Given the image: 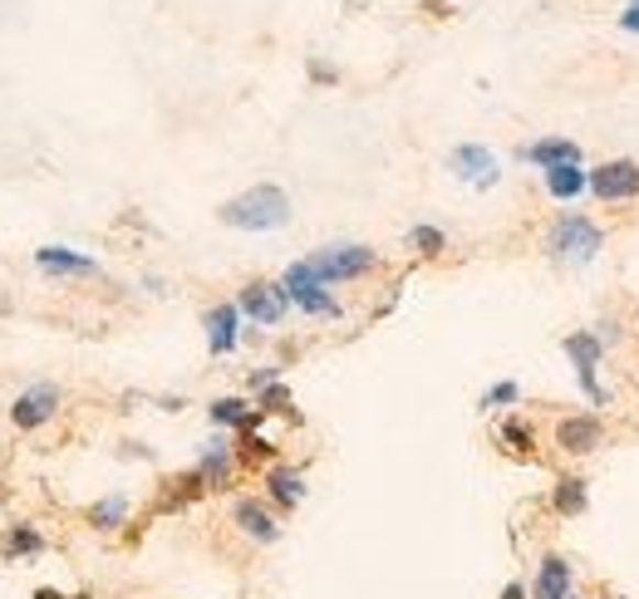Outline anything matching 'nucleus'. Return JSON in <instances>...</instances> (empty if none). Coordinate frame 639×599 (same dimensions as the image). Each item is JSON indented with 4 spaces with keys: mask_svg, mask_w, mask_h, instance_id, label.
Here are the masks:
<instances>
[{
    "mask_svg": "<svg viewBox=\"0 0 639 599\" xmlns=\"http://www.w3.org/2000/svg\"><path fill=\"white\" fill-rule=\"evenodd\" d=\"M497 437L511 457H537V428L521 423V418H502L497 423Z\"/></svg>",
    "mask_w": 639,
    "mask_h": 599,
    "instance_id": "nucleus-22",
    "label": "nucleus"
},
{
    "mask_svg": "<svg viewBox=\"0 0 639 599\" xmlns=\"http://www.w3.org/2000/svg\"><path fill=\"white\" fill-rule=\"evenodd\" d=\"M571 599H585V595H581V590H575V595H571Z\"/></svg>",
    "mask_w": 639,
    "mask_h": 599,
    "instance_id": "nucleus-33",
    "label": "nucleus"
},
{
    "mask_svg": "<svg viewBox=\"0 0 639 599\" xmlns=\"http://www.w3.org/2000/svg\"><path fill=\"white\" fill-rule=\"evenodd\" d=\"M207 418H212V428H236V433H246V428L266 423V413H261L256 403H246V398H212Z\"/></svg>",
    "mask_w": 639,
    "mask_h": 599,
    "instance_id": "nucleus-18",
    "label": "nucleus"
},
{
    "mask_svg": "<svg viewBox=\"0 0 639 599\" xmlns=\"http://www.w3.org/2000/svg\"><path fill=\"white\" fill-rule=\"evenodd\" d=\"M35 266L45 270V276H93V270H99V260L84 256V251H69V246H40L35 251Z\"/></svg>",
    "mask_w": 639,
    "mask_h": 599,
    "instance_id": "nucleus-17",
    "label": "nucleus"
},
{
    "mask_svg": "<svg viewBox=\"0 0 639 599\" xmlns=\"http://www.w3.org/2000/svg\"><path fill=\"white\" fill-rule=\"evenodd\" d=\"M236 310H241V320H251V324H280L290 310V300H286V290H280V280H246L236 296Z\"/></svg>",
    "mask_w": 639,
    "mask_h": 599,
    "instance_id": "nucleus-8",
    "label": "nucleus"
},
{
    "mask_svg": "<svg viewBox=\"0 0 639 599\" xmlns=\"http://www.w3.org/2000/svg\"><path fill=\"white\" fill-rule=\"evenodd\" d=\"M256 408H261V413H290V388L280 384V378H276V384H266L256 393ZM290 418H296V413H290Z\"/></svg>",
    "mask_w": 639,
    "mask_h": 599,
    "instance_id": "nucleus-27",
    "label": "nucleus"
},
{
    "mask_svg": "<svg viewBox=\"0 0 639 599\" xmlns=\"http://www.w3.org/2000/svg\"><path fill=\"white\" fill-rule=\"evenodd\" d=\"M280 290H286V300L296 304L300 314H316V320H340V300L330 296V286L310 270V260H296V266H286V276H280Z\"/></svg>",
    "mask_w": 639,
    "mask_h": 599,
    "instance_id": "nucleus-5",
    "label": "nucleus"
},
{
    "mask_svg": "<svg viewBox=\"0 0 639 599\" xmlns=\"http://www.w3.org/2000/svg\"><path fill=\"white\" fill-rule=\"evenodd\" d=\"M232 521H236L241 535H251V541H261V545L280 541V521L271 517V507H261L256 497H241L236 507H232Z\"/></svg>",
    "mask_w": 639,
    "mask_h": 599,
    "instance_id": "nucleus-15",
    "label": "nucleus"
},
{
    "mask_svg": "<svg viewBox=\"0 0 639 599\" xmlns=\"http://www.w3.org/2000/svg\"><path fill=\"white\" fill-rule=\"evenodd\" d=\"M266 497L276 501L280 511H296L300 501H306V477H300L296 467H266Z\"/></svg>",
    "mask_w": 639,
    "mask_h": 599,
    "instance_id": "nucleus-19",
    "label": "nucleus"
},
{
    "mask_svg": "<svg viewBox=\"0 0 639 599\" xmlns=\"http://www.w3.org/2000/svg\"><path fill=\"white\" fill-rule=\"evenodd\" d=\"M561 350H565V359H571V374H575V384H581L585 403H591V408L610 403V393H605V384H601V359H605L610 344H605L595 330H571L561 340Z\"/></svg>",
    "mask_w": 639,
    "mask_h": 599,
    "instance_id": "nucleus-3",
    "label": "nucleus"
},
{
    "mask_svg": "<svg viewBox=\"0 0 639 599\" xmlns=\"http://www.w3.org/2000/svg\"><path fill=\"white\" fill-rule=\"evenodd\" d=\"M123 521H129V497H123V491H113V497H103V501H93V507H89L93 531H119Z\"/></svg>",
    "mask_w": 639,
    "mask_h": 599,
    "instance_id": "nucleus-23",
    "label": "nucleus"
},
{
    "mask_svg": "<svg viewBox=\"0 0 639 599\" xmlns=\"http://www.w3.org/2000/svg\"><path fill=\"white\" fill-rule=\"evenodd\" d=\"M605 251V226L585 212H557L547 226V256L557 266H591L595 256Z\"/></svg>",
    "mask_w": 639,
    "mask_h": 599,
    "instance_id": "nucleus-1",
    "label": "nucleus"
},
{
    "mask_svg": "<svg viewBox=\"0 0 639 599\" xmlns=\"http://www.w3.org/2000/svg\"><path fill=\"white\" fill-rule=\"evenodd\" d=\"M207 491V481H202V472H183V477H167L163 481V497H158V511H183L187 501H197Z\"/></svg>",
    "mask_w": 639,
    "mask_h": 599,
    "instance_id": "nucleus-21",
    "label": "nucleus"
},
{
    "mask_svg": "<svg viewBox=\"0 0 639 599\" xmlns=\"http://www.w3.org/2000/svg\"><path fill=\"white\" fill-rule=\"evenodd\" d=\"M448 167H453V173L463 177L467 187H482V192L502 182V163H497V153L482 148V143H458V148L448 153Z\"/></svg>",
    "mask_w": 639,
    "mask_h": 599,
    "instance_id": "nucleus-10",
    "label": "nucleus"
},
{
    "mask_svg": "<svg viewBox=\"0 0 639 599\" xmlns=\"http://www.w3.org/2000/svg\"><path fill=\"white\" fill-rule=\"evenodd\" d=\"M615 25H620L625 35H639V0H625V10L615 15Z\"/></svg>",
    "mask_w": 639,
    "mask_h": 599,
    "instance_id": "nucleus-29",
    "label": "nucleus"
},
{
    "mask_svg": "<svg viewBox=\"0 0 639 599\" xmlns=\"http://www.w3.org/2000/svg\"><path fill=\"white\" fill-rule=\"evenodd\" d=\"M202 330H207V350H212L217 359H222V354H232L236 340H241V310H236V300L212 304V310L202 314Z\"/></svg>",
    "mask_w": 639,
    "mask_h": 599,
    "instance_id": "nucleus-13",
    "label": "nucleus"
},
{
    "mask_svg": "<svg viewBox=\"0 0 639 599\" xmlns=\"http://www.w3.org/2000/svg\"><path fill=\"white\" fill-rule=\"evenodd\" d=\"M531 599H571L575 595V561L561 551L537 555V570H531Z\"/></svg>",
    "mask_w": 639,
    "mask_h": 599,
    "instance_id": "nucleus-9",
    "label": "nucleus"
},
{
    "mask_svg": "<svg viewBox=\"0 0 639 599\" xmlns=\"http://www.w3.org/2000/svg\"><path fill=\"white\" fill-rule=\"evenodd\" d=\"M591 197L601 207L639 202V163L635 157H610V163L591 167Z\"/></svg>",
    "mask_w": 639,
    "mask_h": 599,
    "instance_id": "nucleus-6",
    "label": "nucleus"
},
{
    "mask_svg": "<svg viewBox=\"0 0 639 599\" xmlns=\"http://www.w3.org/2000/svg\"><path fill=\"white\" fill-rule=\"evenodd\" d=\"M551 511H557L561 521H575L591 511V481L581 477V472H561L557 481H551Z\"/></svg>",
    "mask_w": 639,
    "mask_h": 599,
    "instance_id": "nucleus-14",
    "label": "nucleus"
},
{
    "mask_svg": "<svg viewBox=\"0 0 639 599\" xmlns=\"http://www.w3.org/2000/svg\"><path fill=\"white\" fill-rule=\"evenodd\" d=\"M497 599H531V585H527V580H507Z\"/></svg>",
    "mask_w": 639,
    "mask_h": 599,
    "instance_id": "nucleus-30",
    "label": "nucleus"
},
{
    "mask_svg": "<svg viewBox=\"0 0 639 599\" xmlns=\"http://www.w3.org/2000/svg\"><path fill=\"white\" fill-rule=\"evenodd\" d=\"M310 79H316V84H334V69H324L320 59H316V65H310Z\"/></svg>",
    "mask_w": 639,
    "mask_h": 599,
    "instance_id": "nucleus-32",
    "label": "nucleus"
},
{
    "mask_svg": "<svg viewBox=\"0 0 639 599\" xmlns=\"http://www.w3.org/2000/svg\"><path fill=\"white\" fill-rule=\"evenodd\" d=\"M236 457H241V462H266V457H276V447H271L266 437L256 433V428H246V433H241V447H236Z\"/></svg>",
    "mask_w": 639,
    "mask_h": 599,
    "instance_id": "nucleus-28",
    "label": "nucleus"
},
{
    "mask_svg": "<svg viewBox=\"0 0 639 599\" xmlns=\"http://www.w3.org/2000/svg\"><path fill=\"white\" fill-rule=\"evenodd\" d=\"M55 413H59V388L55 384H30L25 393L10 403V423H15L20 433H35V428H45Z\"/></svg>",
    "mask_w": 639,
    "mask_h": 599,
    "instance_id": "nucleus-11",
    "label": "nucleus"
},
{
    "mask_svg": "<svg viewBox=\"0 0 639 599\" xmlns=\"http://www.w3.org/2000/svg\"><path fill=\"white\" fill-rule=\"evenodd\" d=\"M40 551H45V535L30 531V525H15L5 535V555H40Z\"/></svg>",
    "mask_w": 639,
    "mask_h": 599,
    "instance_id": "nucleus-26",
    "label": "nucleus"
},
{
    "mask_svg": "<svg viewBox=\"0 0 639 599\" xmlns=\"http://www.w3.org/2000/svg\"><path fill=\"white\" fill-rule=\"evenodd\" d=\"M232 462H236V447L227 443V437H212V443L202 447V462H197V472H202L207 487H227V477H232Z\"/></svg>",
    "mask_w": 639,
    "mask_h": 599,
    "instance_id": "nucleus-20",
    "label": "nucleus"
},
{
    "mask_svg": "<svg viewBox=\"0 0 639 599\" xmlns=\"http://www.w3.org/2000/svg\"><path fill=\"white\" fill-rule=\"evenodd\" d=\"M521 163H531V167H561V163H585V153H581V143L575 138H537V143H527V148H517Z\"/></svg>",
    "mask_w": 639,
    "mask_h": 599,
    "instance_id": "nucleus-16",
    "label": "nucleus"
},
{
    "mask_svg": "<svg viewBox=\"0 0 639 599\" xmlns=\"http://www.w3.org/2000/svg\"><path fill=\"white\" fill-rule=\"evenodd\" d=\"M217 217H222V226H232V231H280L290 222V197L280 192L276 182H256L241 197H232V202H222Z\"/></svg>",
    "mask_w": 639,
    "mask_h": 599,
    "instance_id": "nucleus-2",
    "label": "nucleus"
},
{
    "mask_svg": "<svg viewBox=\"0 0 639 599\" xmlns=\"http://www.w3.org/2000/svg\"><path fill=\"white\" fill-rule=\"evenodd\" d=\"M310 270L324 280V286H344V280H360L379 266V251L360 246V241H334V246H320L316 256H306Z\"/></svg>",
    "mask_w": 639,
    "mask_h": 599,
    "instance_id": "nucleus-4",
    "label": "nucleus"
},
{
    "mask_svg": "<svg viewBox=\"0 0 639 599\" xmlns=\"http://www.w3.org/2000/svg\"><path fill=\"white\" fill-rule=\"evenodd\" d=\"M541 182H547V197L561 207H575L585 192H591V167L585 163H561V167H547L541 173Z\"/></svg>",
    "mask_w": 639,
    "mask_h": 599,
    "instance_id": "nucleus-12",
    "label": "nucleus"
},
{
    "mask_svg": "<svg viewBox=\"0 0 639 599\" xmlns=\"http://www.w3.org/2000/svg\"><path fill=\"white\" fill-rule=\"evenodd\" d=\"M408 251H418L423 260H433V256H443V251H448V236L438 226L418 222V226H408Z\"/></svg>",
    "mask_w": 639,
    "mask_h": 599,
    "instance_id": "nucleus-24",
    "label": "nucleus"
},
{
    "mask_svg": "<svg viewBox=\"0 0 639 599\" xmlns=\"http://www.w3.org/2000/svg\"><path fill=\"white\" fill-rule=\"evenodd\" d=\"M605 447V418L601 413H565L557 423V452L571 462L591 457Z\"/></svg>",
    "mask_w": 639,
    "mask_h": 599,
    "instance_id": "nucleus-7",
    "label": "nucleus"
},
{
    "mask_svg": "<svg viewBox=\"0 0 639 599\" xmlns=\"http://www.w3.org/2000/svg\"><path fill=\"white\" fill-rule=\"evenodd\" d=\"M595 334H601L605 344H610V340H620V320H601V324H595Z\"/></svg>",
    "mask_w": 639,
    "mask_h": 599,
    "instance_id": "nucleus-31",
    "label": "nucleus"
},
{
    "mask_svg": "<svg viewBox=\"0 0 639 599\" xmlns=\"http://www.w3.org/2000/svg\"><path fill=\"white\" fill-rule=\"evenodd\" d=\"M428 5H443V0H428Z\"/></svg>",
    "mask_w": 639,
    "mask_h": 599,
    "instance_id": "nucleus-34",
    "label": "nucleus"
},
{
    "mask_svg": "<svg viewBox=\"0 0 639 599\" xmlns=\"http://www.w3.org/2000/svg\"><path fill=\"white\" fill-rule=\"evenodd\" d=\"M517 403H521V384H517V378H497V384L482 393V408H487V413H492V408H517Z\"/></svg>",
    "mask_w": 639,
    "mask_h": 599,
    "instance_id": "nucleus-25",
    "label": "nucleus"
}]
</instances>
